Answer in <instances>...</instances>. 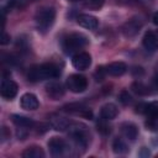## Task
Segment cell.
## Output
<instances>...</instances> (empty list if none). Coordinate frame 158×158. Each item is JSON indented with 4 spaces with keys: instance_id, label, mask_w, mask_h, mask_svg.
<instances>
[{
    "instance_id": "4316f807",
    "label": "cell",
    "mask_w": 158,
    "mask_h": 158,
    "mask_svg": "<svg viewBox=\"0 0 158 158\" xmlns=\"http://www.w3.org/2000/svg\"><path fill=\"white\" fill-rule=\"evenodd\" d=\"M105 74H107L106 73V68L104 69V67H98L96 68V72H95V79L99 81V80H102L104 79V77H105Z\"/></svg>"
},
{
    "instance_id": "5bb4252c",
    "label": "cell",
    "mask_w": 158,
    "mask_h": 158,
    "mask_svg": "<svg viewBox=\"0 0 158 158\" xmlns=\"http://www.w3.org/2000/svg\"><path fill=\"white\" fill-rule=\"evenodd\" d=\"M143 47L148 51H157L158 49V35L153 31H147L142 40Z\"/></svg>"
},
{
    "instance_id": "484cf974",
    "label": "cell",
    "mask_w": 158,
    "mask_h": 158,
    "mask_svg": "<svg viewBox=\"0 0 158 158\" xmlns=\"http://www.w3.org/2000/svg\"><path fill=\"white\" fill-rule=\"evenodd\" d=\"M118 100H120L121 104H123V105H128V104L132 102V96L128 94L127 90H122V91L120 93V95H118Z\"/></svg>"
},
{
    "instance_id": "d6986e66",
    "label": "cell",
    "mask_w": 158,
    "mask_h": 158,
    "mask_svg": "<svg viewBox=\"0 0 158 158\" xmlns=\"http://www.w3.org/2000/svg\"><path fill=\"white\" fill-rule=\"evenodd\" d=\"M11 120L12 122L19 127V128H30L33 126V120L30 118V117H26V116H22V115H16L14 114L11 116Z\"/></svg>"
},
{
    "instance_id": "d4e9b609",
    "label": "cell",
    "mask_w": 158,
    "mask_h": 158,
    "mask_svg": "<svg viewBox=\"0 0 158 158\" xmlns=\"http://www.w3.org/2000/svg\"><path fill=\"white\" fill-rule=\"evenodd\" d=\"M105 0H84V5L91 10H99L104 5Z\"/></svg>"
},
{
    "instance_id": "3957f363",
    "label": "cell",
    "mask_w": 158,
    "mask_h": 158,
    "mask_svg": "<svg viewBox=\"0 0 158 158\" xmlns=\"http://www.w3.org/2000/svg\"><path fill=\"white\" fill-rule=\"evenodd\" d=\"M88 44V38L83 33H69L62 41V48L65 54H73Z\"/></svg>"
},
{
    "instance_id": "7a4b0ae2",
    "label": "cell",
    "mask_w": 158,
    "mask_h": 158,
    "mask_svg": "<svg viewBox=\"0 0 158 158\" xmlns=\"http://www.w3.org/2000/svg\"><path fill=\"white\" fill-rule=\"evenodd\" d=\"M54 19H56V10L53 7L43 6V7L38 9V11L36 12V16H35L37 30L41 33L48 32L49 28L54 23Z\"/></svg>"
},
{
    "instance_id": "8fae6325",
    "label": "cell",
    "mask_w": 158,
    "mask_h": 158,
    "mask_svg": "<svg viewBox=\"0 0 158 158\" xmlns=\"http://www.w3.org/2000/svg\"><path fill=\"white\" fill-rule=\"evenodd\" d=\"M20 105L22 109L25 110H36L38 109L40 106V102H38V99L35 94L32 93H26L21 96L20 99Z\"/></svg>"
},
{
    "instance_id": "f546056e",
    "label": "cell",
    "mask_w": 158,
    "mask_h": 158,
    "mask_svg": "<svg viewBox=\"0 0 158 158\" xmlns=\"http://www.w3.org/2000/svg\"><path fill=\"white\" fill-rule=\"evenodd\" d=\"M149 154H151V153H149V151H147V149H146L144 147L142 148V152L139 153V156H143V157H144V156H147V157H148Z\"/></svg>"
},
{
    "instance_id": "6da1fadb",
    "label": "cell",
    "mask_w": 158,
    "mask_h": 158,
    "mask_svg": "<svg viewBox=\"0 0 158 158\" xmlns=\"http://www.w3.org/2000/svg\"><path fill=\"white\" fill-rule=\"evenodd\" d=\"M60 75V69L54 63H43L38 65H33L28 70V80L40 81L44 79H54Z\"/></svg>"
},
{
    "instance_id": "9a60e30c",
    "label": "cell",
    "mask_w": 158,
    "mask_h": 158,
    "mask_svg": "<svg viewBox=\"0 0 158 158\" xmlns=\"http://www.w3.org/2000/svg\"><path fill=\"white\" fill-rule=\"evenodd\" d=\"M49 122H51V126L57 130V131H65L70 127L72 122L69 120H67L65 117H62V116H58V115H53L51 118H49Z\"/></svg>"
},
{
    "instance_id": "5b68a950",
    "label": "cell",
    "mask_w": 158,
    "mask_h": 158,
    "mask_svg": "<svg viewBox=\"0 0 158 158\" xmlns=\"http://www.w3.org/2000/svg\"><path fill=\"white\" fill-rule=\"evenodd\" d=\"M67 88L75 94L83 93L88 88V80L81 74H72L67 79Z\"/></svg>"
},
{
    "instance_id": "4dcf8cb0",
    "label": "cell",
    "mask_w": 158,
    "mask_h": 158,
    "mask_svg": "<svg viewBox=\"0 0 158 158\" xmlns=\"http://www.w3.org/2000/svg\"><path fill=\"white\" fill-rule=\"evenodd\" d=\"M152 20H153V23L158 26V11H157V12H154V15H153V19H152Z\"/></svg>"
},
{
    "instance_id": "7c38bea8",
    "label": "cell",
    "mask_w": 158,
    "mask_h": 158,
    "mask_svg": "<svg viewBox=\"0 0 158 158\" xmlns=\"http://www.w3.org/2000/svg\"><path fill=\"white\" fill-rule=\"evenodd\" d=\"M77 22L79 26L88 28V30H95L99 25V21L95 16L89 15V14H81L77 17Z\"/></svg>"
},
{
    "instance_id": "83f0119b",
    "label": "cell",
    "mask_w": 158,
    "mask_h": 158,
    "mask_svg": "<svg viewBox=\"0 0 158 158\" xmlns=\"http://www.w3.org/2000/svg\"><path fill=\"white\" fill-rule=\"evenodd\" d=\"M7 43H10V36H9L5 31H2V40H1V44H7Z\"/></svg>"
},
{
    "instance_id": "7402d4cb",
    "label": "cell",
    "mask_w": 158,
    "mask_h": 158,
    "mask_svg": "<svg viewBox=\"0 0 158 158\" xmlns=\"http://www.w3.org/2000/svg\"><path fill=\"white\" fill-rule=\"evenodd\" d=\"M112 151L116 153V154H123L128 151V147L127 144L123 142V139L116 137L114 141H112Z\"/></svg>"
},
{
    "instance_id": "30bf717a",
    "label": "cell",
    "mask_w": 158,
    "mask_h": 158,
    "mask_svg": "<svg viewBox=\"0 0 158 158\" xmlns=\"http://www.w3.org/2000/svg\"><path fill=\"white\" fill-rule=\"evenodd\" d=\"M46 94L52 100H58L64 95V88L58 81H49L46 85Z\"/></svg>"
},
{
    "instance_id": "4fadbf2b",
    "label": "cell",
    "mask_w": 158,
    "mask_h": 158,
    "mask_svg": "<svg viewBox=\"0 0 158 158\" xmlns=\"http://www.w3.org/2000/svg\"><path fill=\"white\" fill-rule=\"evenodd\" d=\"M136 112L148 116H158V102H141L136 106Z\"/></svg>"
},
{
    "instance_id": "ac0fdd59",
    "label": "cell",
    "mask_w": 158,
    "mask_h": 158,
    "mask_svg": "<svg viewBox=\"0 0 158 158\" xmlns=\"http://www.w3.org/2000/svg\"><path fill=\"white\" fill-rule=\"evenodd\" d=\"M117 114H118V110H117L116 105L115 104H111V102L105 104L101 107V110H100V117H102V118H105L107 121L114 120L117 116Z\"/></svg>"
},
{
    "instance_id": "52a82bcc",
    "label": "cell",
    "mask_w": 158,
    "mask_h": 158,
    "mask_svg": "<svg viewBox=\"0 0 158 158\" xmlns=\"http://www.w3.org/2000/svg\"><path fill=\"white\" fill-rule=\"evenodd\" d=\"M17 90H19V86H17V84H16L14 80H11V79H6V78L1 80L0 93H1V96H2V98L11 100L12 98L16 96Z\"/></svg>"
},
{
    "instance_id": "1f68e13d",
    "label": "cell",
    "mask_w": 158,
    "mask_h": 158,
    "mask_svg": "<svg viewBox=\"0 0 158 158\" xmlns=\"http://www.w3.org/2000/svg\"><path fill=\"white\" fill-rule=\"evenodd\" d=\"M68 1H73L74 2V1H79V0H68Z\"/></svg>"
},
{
    "instance_id": "603a6c76",
    "label": "cell",
    "mask_w": 158,
    "mask_h": 158,
    "mask_svg": "<svg viewBox=\"0 0 158 158\" xmlns=\"http://www.w3.org/2000/svg\"><path fill=\"white\" fill-rule=\"evenodd\" d=\"M144 126L148 131L158 132V116H148L144 122Z\"/></svg>"
},
{
    "instance_id": "9c48e42d",
    "label": "cell",
    "mask_w": 158,
    "mask_h": 158,
    "mask_svg": "<svg viewBox=\"0 0 158 158\" xmlns=\"http://www.w3.org/2000/svg\"><path fill=\"white\" fill-rule=\"evenodd\" d=\"M142 27V21L138 17H132L122 26V33L126 37H133L136 36Z\"/></svg>"
},
{
    "instance_id": "8992f818",
    "label": "cell",
    "mask_w": 158,
    "mask_h": 158,
    "mask_svg": "<svg viewBox=\"0 0 158 158\" xmlns=\"http://www.w3.org/2000/svg\"><path fill=\"white\" fill-rule=\"evenodd\" d=\"M48 148H49V152H51L52 156L59 157V156L64 154V152L67 151L68 146H67V142L63 138H60V137H52L48 141Z\"/></svg>"
},
{
    "instance_id": "277c9868",
    "label": "cell",
    "mask_w": 158,
    "mask_h": 158,
    "mask_svg": "<svg viewBox=\"0 0 158 158\" xmlns=\"http://www.w3.org/2000/svg\"><path fill=\"white\" fill-rule=\"evenodd\" d=\"M69 136L72 138V141L81 148H85L89 143V138L90 135L86 130V126L81 125V123H72L69 127Z\"/></svg>"
},
{
    "instance_id": "2e32d148",
    "label": "cell",
    "mask_w": 158,
    "mask_h": 158,
    "mask_svg": "<svg viewBox=\"0 0 158 158\" xmlns=\"http://www.w3.org/2000/svg\"><path fill=\"white\" fill-rule=\"evenodd\" d=\"M127 65L123 62H112L106 67V73L112 77H120L123 73H126Z\"/></svg>"
},
{
    "instance_id": "e0dca14e",
    "label": "cell",
    "mask_w": 158,
    "mask_h": 158,
    "mask_svg": "<svg viewBox=\"0 0 158 158\" xmlns=\"http://www.w3.org/2000/svg\"><path fill=\"white\" fill-rule=\"evenodd\" d=\"M121 132L122 135L127 138V139H131V141H135L138 136V128L135 123L132 122H125L121 125Z\"/></svg>"
},
{
    "instance_id": "cb8c5ba5",
    "label": "cell",
    "mask_w": 158,
    "mask_h": 158,
    "mask_svg": "<svg viewBox=\"0 0 158 158\" xmlns=\"http://www.w3.org/2000/svg\"><path fill=\"white\" fill-rule=\"evenodd\" d=\"M96 126H98V131H99L100 133H102V135H109V133L111 132V127L109 126L107 120H105V118H102V117L98 121Z\"/></svg>"
},
{
    "instance_id": "ba28073f",
    "label": "cell",
    "mask_w": 158,
    "mask_h": 158,
    "mask_svg": "<svg viewBox=\"0 0 158 158\" xmlns=\"http://www.w3.org/2000/svg\"><path fill=\"white\" fill-rule=\"evenodd\" d=\"M72 64L75 69H79V70H85L90 67L91 64V57L89 53L86 52H79L77 54L73 56V59H72Z\"/></svg>"
},
{
    "instance_id": "f1b7e54d",
    "label": "cell",
    "mask_w": 158,
    "mask_h": 158,
    "mask_svg": "<svg viewBox=\"0 0 158 158\" xmlns=\"http://www.w3.org/2000/svg\"><path fill=\"white\" fill-rule=\"evenodd\" d=\"M153 88L156 89V90H158V72H157V74L154 75V78H153Z\"/></svg>"
},
{
    "instance_id": "ffe728a7",
    "label": "cell",
    "mask_w": 158,
    "mask_h": 158,
    "mask_svg": "<svg viewBox=\"0 0 158 158\" xmlns=\"http://www.w3.org/2000/svg\"><path fill=\"white\" fill-rule=\"evenodd\" d=\"M22 157L23 158H43L44 157V152L42 151L41 147L32 146V147L26 148L22 152Z\"/></svg>"
},
{
    "instance_id": "44dd1931",
    "label": "cell",
    "mask_w": 158,
    "mask_h": 158,
    "mask_svg": "<svg viewBox=\"0 0 158 158\" xmlns=\"http://www.w3.org/2000/svg\"><path fill=\"white\" fill-rule=\"evenodd\" d=\"M132 91L136 93L137 95H141V96H144V95H148L151 93V88L147 86L146 84L141 83V81H135L131 86Z\"/></svg>"
}]
</instances>
